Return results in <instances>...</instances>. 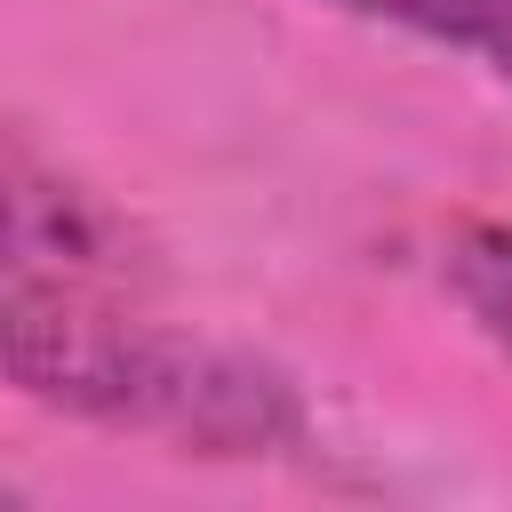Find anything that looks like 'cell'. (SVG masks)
Instances as JSON below:
<instances>
[{"label":"cell","mask_w":512,"mask_h":512,"mask_svg":"<svg viewBox=\"0 0 512 512\" xmlns=\"http://www.w3.org/2000/svg\"><path fill=\"white\" fill-rule=\"evenodd\" d=\"M0 496H8V488H0Z\"/></svg>","instance_id":"obj_4"},{"label":"cell","mask_w":512,"mask_h":512,"mask_svg":"<svg viewBox=\"0 0 512 512\" xmlns=\"http://www.w3.org/2000/svg\"><path fill=\"white\" fill-rule=\"evenodd\" d=\"M0 384L160 432L192 456H272L304 432L296 392L200 336H176L112 296V248L88 200L0 160Z\"/></svg>","instance_id":"obj_1"},{"label":"cell","mask_w":512,"mask_h":512,"mask_svg":"<svg viewBox=\"0 0 512 512\" xmlns=\"http://www.w3.org/2000/svg\"><path fill=\"white\" fill-rule=\"evenodd\" d=\"M440 288L464 304V320L512 352V224L496 216H464L440 232Z\"/></svg>","instance_id":"obj_3"},{"label":"cell","mask_w":512,"mask_h":512,"mask_svg":"<svg viewBox=\"0 0 512 512\" xmlns=\"http://www.w3.org/2000/svg\"><path fill=\"white\" fill-rule=\"evenodd\" d=\"M368 24H392L440 56H464L472 72L512 88V0H336Z\"/></svg>","instance_id":"obj_2"}]
</instances>
